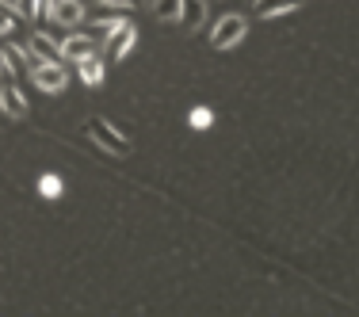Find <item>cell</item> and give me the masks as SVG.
<instances>
[{
    "mask_svg": "<svg viewBox=\"0 0 359 317\" xmlns=\"http://www.w3.org/2000/svg\"><path fill=\"white\" fill-rule=\"evenodd\" d=\"M27 46H31V54H39V62H57V58H62V46H57L50 35H42V31H39V35H31Z\"/></svg>",
    "mask_w": 359,
    "mask_h": 317,
    "instance_id": "obj_8",
    "label": "cell"
},
{
    "mask_svg": "<svg viewBox=\"0 0 359 317\" xmlns=\"http://www.w3.org/2000/svg\"><path fill=\"white\" fill-rule=\"evenodd\" d=\"M153 15H157L161 23H180V15H184V0H153Z\"/></svg>",
    "mask_w": 359,
    "mask_h": 317,
    "instance_id": "obj_11",
    "label": "cell"
},
{
    "mask_svg": "<svg viewBox=\"0 0 359 317\" xmlns=\"http://www.w3.org/2000/svg\"><path fill=\"white\" fill-rule=\"evenodd\" d=\"M31 81H35L42 92H62L65 84H69V76H65V69L57 62H39L35 69H31Z\"/></svg>",
    "mask_w": 359,
    "mask_h": 317,
    "instance_id": "obj_3",
    "label": "cell"
},
{
    "mask_svg": "<svg viewBox=\"0 0 359 317\" xmlns=\"http://www.w3.org/2000/svg\"><path fill=\"white\" fill-rule=\"evenodd\" d=\"M245 35H249V20H245V15H222L215 23V31H210V46L233 50V46H241Z\"/></svg>",
    "mask_w": 359,
    "mask_h": 317,
    "instance_id": "obj_1",
    "label": "cell"
},
{
    "mask_svg": "<svg viewBox=\"0 0 359 317\" xmlns=\"http://www.w3.org/2000/svg\"><path fill=\"white\" fill-rule=\"evenodd\" d=\"M12 27H15V12L8 4H0V35H12Z\"/></svg>",
    "mask_w": 359,
    "mask_h": 317,
    "instance_id": "obj_15",
    "label": "cell"
},
{
    "mask_svg": "<svg viewBox=\"0 0 359 317\" xmlns=\"http://www.w3.org/2000/svg\"><path fill=\"white\" fill-rule=\"evenodd\" d=\"M46 15H50L54 23H65V27H73V23L84 20V4H81V0H57V4L50 8Z\"/></svg>",
    "mask_w": 359,
    "mask_h": 317,
    "instance_id": "obj_6",
    "label": "cell"
},
{
    "mask_svg": "<svg viewBox=\"0 0 359 317\" xmlns=\"http://www.w3.org/2000/svg\"><path fill=\"white\" fill-rule=\"evenodd\" d=\"M203 20H207V4H203V0H184V15H180V23H184L187 31H195Z\"/></svg>",
    "mask_w": 359,
    "mask_h": 317,
    "instance_id": "obj_12",
    "label": "cell"
},
{
    "mask_svg": "<svg viewBox=\"0 0 359 317\" xmlns=\"http://www.w3.org/2000/svg\"><path fill=\"white\" fill-rule=\"evenodd\" d=\"M134 42H138V31H134L130 23H123V27H115V31L107 35V54L118 62V58H126V54L134 50Z\"/></svg>",
    "mask_w": 359,
    "mask_h": 317,
    "instance_id": "obj_5",
    "label": "cell"
},
{
    "mask_svg": "<svg viewBox=\"0 0 359 317\" xmlns=\"http://www.w3.org/2000/svg\"><path fill=\"white\" fill-rule=\"evenodd\" d=\"M39 191H42V195H46V199H57V195H62V191H65V187H62V180H57L54 173H46V176H42V180H39Z\"/></svg>",
    "mask_w": 359,
    "mask_h": 317,
    "instance_id": "obj_13",
    "label": "cell"
},
{
    "mask_svg": "<svg viewBox=\"0 0 359 317\" xmlns=\"http://www.w3.org/2000/svg\"><path fill=\"white\" fill-rule=\"evenodd\" d=\"M210 123H215V115H210V107H191V126H195V130H207Z\"/></svg>",
    "mask_w": 359,
    "mask_h": 317,
    "instance_id": "obj_14",
    "label": "cell"
},
{
    "mask_svg": "<svg viewBox=\"0 0 359 317\" xmlns=\"http://www.w3.org/2000/svg\"><path fill=\"white\" fill-rule=\"evenodd\" d=\"M100 4H107V8H123V12H126V8H142L145 0H100Z\"/></svg>",
    "mask_w": 359,
    "mask_h": 317,
    "instance_id": "obj_16",
    "label": "cell"
},
{
    "mask_svg": "<svg viewBox=\"0 0 359 317\" xmlns=\"http://www.w3.org/2000/svg\"><path fill=\"white\" fill-rule=\"evenodd\" d=\"M88 138L100 145V149H107V153H130V142L123 138V134L115 130V126L107 123V119H88Z\"/></svg>",
    "mask_w": 359,
    "mask_h": 317,
    "instance_id": "obj_2",
    "label": "cell"
},
{
    "mask_svg": "<svg viewBox=\"0 0 359 317\" xmlns=\"http://www.w3.org/2000/svg\"><path fill=\"white\" fill-rule=\"evenodd\" d=\"M96 54V42H92L88 35H69L62 42V58H69V62H84V58Z\"/></svg>",
    "mask_w": 359,
    "mask_h": 317,
    "instance_id": "obj_7",
    "label": "cell"
},
{
    "mask_svg": "<svg viewBox=\"0 0 359 317\" xmlns=\"http://www.w3.org/2000/svg\"><path fill=\"white\" fill-rule=\"evenodd\" d=\"M8 73V62H4V50H0V76Z\"/></svg>",
    "mask_w": 359,
    "mask_h": 317,
    "instance_id": "obj_17",
    "label": "cell"
},
{
    "mask_svg": "<svg viewBox=\"0 0 359 317\" xmlns=\"http://www.w3.org/2000/svg\"><path fill=\"white\" fill-rule=\"evenodd\" d=\"M76 65H81V81L88 84V88H100V84H104V62H100L96 54L84 58V62H76Z\"/></svg>",
    "mask_w": 359,
    "mask_h": 317,
    "instance_id": "obj_10",
    "label": "cell"
},
{
    "mask_svg": "<svg viewBox=\"0 0 359 317\" xmlns=\"http://www.w3.org/2000/svg\"><path fill=\"white\" fill-rule=\"evenodd\" d=\"M0 111H4L8 119H27L31 104H27V96H23L15 84H0Z\"/></svg>",
    "mask_w": 359,
    "mask_h": 317,
    "instance_id": "obj_4",
    "label": "cell"
},
{
    "mask_svg": "<svg viewBox=\"0 0 359 317\" xmlns=\"http://www.w3.org/2000/svg\"><path fill=\"white\" fill-rule=\"evenodd\" d=\"M294 8H302V0H256V15H264V20L287 15V12H294Z\"/></svg>",
    "mask_w": 359,
    "mask_h": 317,
    "instance_id": "obj_9",
    "label": "cell"
}]
</instances>
